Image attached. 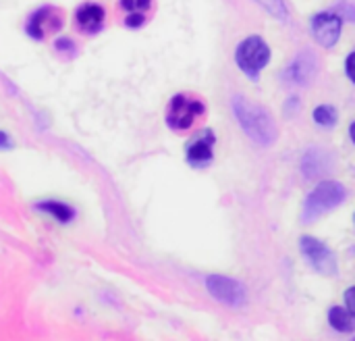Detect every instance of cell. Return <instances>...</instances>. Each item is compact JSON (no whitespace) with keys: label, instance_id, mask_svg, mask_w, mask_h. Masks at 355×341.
I'll use <instances>...</instances> for the list:
<instances>
[{"label":"cell","instance_id":"9","mask_svg":"<svg viewBox=\"0 0 355 341\" xmlns=\"http://www.w3.org/2000/svg\"><path fill=\"white\" fill-rule=\"evenodd\" d=\"M62 25V19L60 15L52 8V6H42L40 10H35L29 21H27V33L33 38V40H44V35L50 31H56L60 29Z\"/></svg>","mask_w":355,"mask_h":341},{"label":"cell","instance_id":"17","mask_svg":"<svg viewBox=\"0 0 355 341\" xmlns=\"http://www.w3.org/2000/svg\"><path fill=\"white\" fill-rule=\"evenodd\" d=\"M152 0H121V6L129 13H144L148 10Z\"/></svg>","mask_w":355,"mask_h":341},{"label":"cell","instance_id":"10","mask_svg":"<svg viewBox=\"0 0 355 341\" xmlns=\"http://www.w3.org/2000/svg\"><path fill=\"white\" fill-rule=\"evenodd\" d=\"M77 25L81 31L85 33H96L102 29L104 25V19H106V13L102 8V4H96V2H87V4H81L77 8Z\"/></svg>","mask_w":355,"mask_h":341},{"label":"cell","instance_id":"23","mask_svg":"<svg viewBox=\"0 0 355 341\" xmlns=\"http://www.w3.org/2000/svg\"><path fill=\"white\" fill-rule=\"evenodd\" d=\"M10 146H12L10 138H8L4 131H0V148H10Z\"/></svg>","mask_w":355,"mask_h":341},{"label":"cell","instance_id":"20","mask_svg":"<svg viewBox=\"0 0 355 341\" xmlns=\"http://www.w3.org/2000/svg\"><path fill=\"white\" fill-rule=\"evenodd\" d=\"M345 71H347V77L355 83V52H352L347 56V63H345Z\"/></svg>","mask_w":355,"mask_h":341},{"label":"cell","instance_id":"24","mask_svg":"<svg viewBox=\"0 0 355 341\" xmlns=\"http://www.w3.org/2000/svg\"><path fill=\"white\" fill-rule=\"evenodd\" d=\"M349 135H352V140H354V144H355V121L352 123V127H349Z\"/></svg>","mask_w":355,"mask_h":341},{"label":"cell","instance_id":"18","mask_svg":"<svg viewBox=\"0 0 355 341\" xmlns=\"http://www.w3.org/2000/svg\"><path fill=\"white\" fill-rule=\"evenodd\" d=\"M144 23H146L144 13H131V15L127 17V27H141Z\"/></svg>","mask_w":355,"mask_h":341},{"label":"cell","instance_id":"6","mask_svg":"<svg viewBox=\"0 0 355 341\" xmlns=\"http://www.w3.org/2000/svg\"><path fill=\"white\" fill-rule=\"evenodd\" d=\"M204 115V104L200 100H191L183 94L175 96L168 104L166 123L173 129H189L198 117Z\"/></svg>","mask_w":355,"mask_h":341},{"label":"cell","instance_id":"4","mask_svg":"<svg viewBox=\"0 0 355 341\" xmlns=\"http://www.w3.org/2000/svg\"><path fill=\"white\" fill-rule=\"evenodd\" d=\"M206 288H208L210 296L216 298L225 306L241 308L248 302L245 288L237 279H231V277H225V275H210L206 279Z\"/></svg>","mask_w":355,"mask_h":341},{"label":"cell","instance_id":"22","mask_svg":"<svg viewBox=\"0 0 355 341\" xmlns=\"http://www.w3.org/2000/svg\"><path fill=\"white\" fill-rule=\"evenodd\" d=\"M343 15L349 19V21H355V6L354 4H343ZM341 15V17H343Z\"/></svg>","mask_w":355,"mask_h":341},{"label":"cell","instance_id":"8","mask_svg":"<svg viewBox=\"0 0 355 341\" xmlns=\"http://www.w3.org/2000/svg\"><path fill=\"white\" fill-rule=\"evenodd\" d=\"M312 35L316 38V42L324 48H333L337 44V40L341 38L343 31V17L337 13H318L312 23Z\"/></svg>","mask_w":355,"mask_h":341},{"label":"cell","instance_id":"5","mask_svg":"<svg viewBox=\"0 0 355 341\" xmlns=\"http://www.w3.org/2000/svg\"><path fill=\"white\" fill-rule=\"evenodd\" d=\"M302 252H304V258L306 263L320 275H335L337 273V258L335 254L331 252L329 246H324L322 242H318L316 238H310V235H304L302 242Z\"/></svg>","mask_w":355,"mask_h":341},{"label":"cell","instance_id":"7","mask_svg":"<svg viewBox=\"0 0 355 341\" xmlns=\"http://www.w3.org/2000/svg\"><path fill=\"white\" fill-rule=\"evenodd\" d=\"M318 73V58L312 50H304L300 52L283 71V81L295 88H304L308 85Z\"/></svg>","mask_w":355,"mask_h":341},{"label":"cell","instance_id":"3","mask_svg":"<svg viewBox=\"0 0 355 341\" xmlns=\"http://www.w3.org/2000/svg\"><path fill=\"white\" fill-rule=\"evenodd\" d=\"M235 60L237 67L252 79H256L260 75V71L268 65L270 60V48L268 44L260 38V35H250L245 38L235 52Z\"/></svg>","mask_w":355,"mask_h":341},{"label":"cell","instance_id":"12","mask_svg":"<svg viewBox=\"0 0 355 341\" xmlns=\"http://www.w3.org/2000/svg\"><path fill=\"white\" fill-rule=\"evenodd\" d=\"M212 144H214V135L212 131H204L200 133L187 148V160L196 167H202L206 163L212 160Z\"/></svg>","mask_w":355,"mask_h":341},{"label":"cell","instance_id":"13","mask_svg":"<svg viewBox=\"0 0 355 341\" xmlns=\"http://www.w3.org/2000/svg\"><path fill=\"white\" fill-rule=\"evenodd\" d=\"M329 323L335 331H341V333H354L355 331V317L347 308H341V306L331 308Z\"/></svg>","mask_w":355,"mask_h":341},{"label":"cell","instance_id":"2","mask_svg":"<svg viewBox=\"0 0 355 341\" xmlns=\"http://www.w3.org/2000/svg\"><path fill=\"white\" fill-rule=\"evenodd\" d=\"M347 200V190L343 183L339 181H322L320 185H316L304 204V213H302V221L304 223H314L316 219H320L322 215L335 210L337 206H341Z\"/></svg>","mask_w":355,"mask_h":341},{"label":"cell","instance_id":"21","mask_svg":"<svg viewBox=\"0 0 355 341\" xmlns=\"http://www.w3.org/2000/svg\"><path fill=\"white\" fill-rule=\"evenodd\" d=\"M56 48H58V50H69V52H75V46H73V42H71V40H64V38L56 42Z\"/></svg>","mask_w":355,"mask_h":341},{"label":"cell","instance_id":"16","mask_svg":"<svg viewBox=\"0 0 355 341\" xmlns=\"http://www.w3.org/2000/svg\"><path fill=\"white\" fill-rule=\"evenodd\" d=\"M266 13H270L272 17H277V19H281V21H285L287 19V6H285V2L283 0H256Z\"/></svg>","mask_w":355,"mask_h":341},{"label":"cell","instance_id":"19","mask_svg":"<svg viewBox=\"0 0 355 341\" xmlns=\"http://www.w3.org/2000/svg\"><path fill=\"white\" fill-rule=\"evenodd\" d=\"M345 306H347V310L355 317V288H349L345 292Z\"/></svg>","mask_w":355,"mask_h":341},{"label":"cell","instance_id":"14","mask_svg":"<svg viewBox=\"0 0 355 341\" xmlns=\"http://www.w3.org/2000/svg\"><path fill=\"white\" fill-rule=\"evenodd\" d=\"M37 210H44V213H48V215H52L56 221H60V223H71L73 221V217H75V210L69 206V204H62V202H40L37 204Z\"/></svg>","mask_w":355,"mask_h":341},{"label":"cell","instance_id":"15","mask_svg":"<svg viewBox=\"0 0 355 341\" xmlns=\"http://www.w3.org/2000/svg\"><path fill=\"white\" fill-rule=\"evenodd\" d=\"M337 119H339V113H337V108L331 106V104H320V106L314 110V121H316L320 127L331 129V127L337 125Z\"/></svg>","mask_w":355,"mask_h":341},{"label":"cell","instance_id":"11","mask_svg":"<svg viewBox=\"0 0 355 341\" xmlns=\"http://www.w3.org/2000/svg\"><path fill=\"white\" fill-rule=\"evenodd\" d=\"M333 167V158L322 148H310L302 158V171L308 179H314Z\"/></svg>","mask_w":355,"mask_h":341},{"label":"cell","instance_id":"1","mask_svg":"<svg viewBox=\"0 0 355 341\" xmlns=\"http://www.w3.org/2000/svg\"><path fill=\"white\" fill-rule=\"evenodd\" d=\"M231 106L235 119L239 121V127L248 133L252 142L260 146H270L277 142V125L264 106L248 100L245 96H233Z\"/></svg>","mask_w":355,"mask_h":341}]
</instances>
